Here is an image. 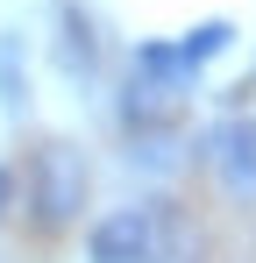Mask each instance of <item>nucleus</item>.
I'll list each match as a JSON object with an SVG mask.
<instances>
[{
    "mask_svg": "<svg viewBox=\"0 0 256 263\" xmlns=\"http://www.w3.org/2000/svg\"><path fill=\"white\" fill-rule=\"evenodd\" d=\"M213 164L228 178V192H256V121L249 114H235V121L213 128Z\"/></svg>",
    "mask_w": 256,
    "mask_h": 263,
    "instance_id": "7ed1b4c3",
    "label": "nucleus"
},
{
    "mask_svg": "<svg viewBox=\"0 0 256 263\" xmlns=\"http://www.w3.org/2000/svg\"><path fill=\"white\" fill-rule=\"evenodd\" d=\"M228 50H235V22H228V14H213V22H192V29L171 43V57H178V71H185V79H199L213 57H228Z\"/></svg>",
    "mask_w": 256,
    "mask_h": 263,
    "instance_id": "20e7f679",
    "label": "nucleus"
},
{
    "mask_svg": "<svg viewBox=\"0 0 256 263\" xmlns=\"http://www.w3.org/2000/svg\"><path fill=\"white\" fill-rule=\"evenodd\" d=\"M0 114H29V57L14 29H0Z\"/></svg>",
    "mask_w": 256,
    "mask_h": 263,
    "instance_id": "423d86ee",
    "label": "nucleus"
},
{
    "mask_svg": "<svg viewBox=\"0 0 256 263\" xmlns=\"http://www.w3.org/2000/svg\"><path fill=\"white\" fill-rule=\"evenodd\" d=\"M14 192H29L43 228H71L79 206H85V157L71 142H43L29 157V178H14Z\"/></svg>",
    "mask_w": 256,
    "mask_h": 263,
    "instance_id": "f257e3e1",
    "label": "nucleus"
},
{
    "mask_svg": "<svg viewBox=\"0 0 256 263\" xmlns=\"http://www.w3.org/2000/svg\"><path fill=\"white\" fill-rule=\"evenodd\" d=\"M85 263H171V235L157 206H121V214L93 220Z\"/></svg>",
    "mask_w": 256,
    "mask_h": 263,
    "instance_id": "f03ea898",
    "label": "nucleus"
},
{
    "mask_svg": "<svg viewBox=\"0 0 256 263\" xmlns=\"http://www.w3.org/2000/svg\"><path fill=\"white\" fill-rule=\"evenodd\" d=\"M64 36H57V64L71 71V79H93L100 71V36H93V14L85 7H64V22H57Z\"/></svg>",
    "mask_w": 256,
    "mask_h": 263,
    "instance_id": "39448f33",
    "label": "nucleus"
},
{
    "mask_svg": "<svg viewBox=\"0 0 256 263\" xmlns=\"http://www.w3.org/2000/svg\"><path fill=\"white\" fill-rule=\"evenodd\" d=\"M7 206H14V171L0 164V220H7Z\"/></svg>",
    "mask_w": 256,
    "mask_h": 263,
    "instance_id": "0eeeda50",
    "label": "nucleus"
}]
</instances>
